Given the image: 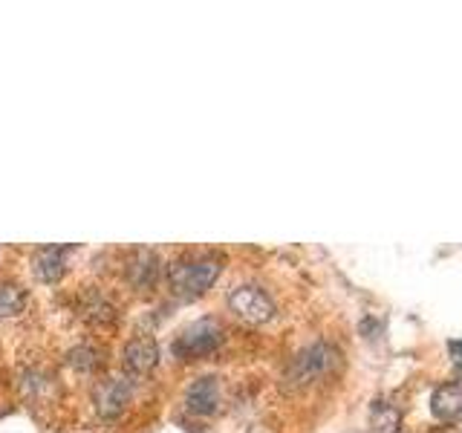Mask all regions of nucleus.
<instances>
[{
  "instance_id": "1",
  "label": "nucleus",
  "mask_w": 462,
  "mask_h": 433,
  "mask_svg": "<svg viewBox=\"0 0 462 433\" xmlns=\"http://www.w3.org/2000/svg\"><path fill=\"white\" fill-rule=\"evenodd\" d=\"M223 263L217 257H197V260H177L171 263V286L177 295L197 298L208 292L211 283L220 278Z\"/></svg>"
},
{
  "instance_id": "2",
  "label": "nucleus",
  "mask_w": 462,
  "mask_h": 433,
  "mask_svg": "<svg viewBox=\"0 0 462 433\" xmlns=\"http://www.w3.org/2000/svg\"><path fill=\"white\" fill-rule=\"evenodd\" d=\"M220 338H223L220 327L206 318V321H197L188 329H182V336L173 341V353L182 361H194V358L214 353L217 346H220Z\"/></svg>"
},
{
  "instance_id": "3",
  "label": "nucleus",
  "mask_w": 462,
  "mask_h": 433,
  "mask_svg": "<svg viewBox=\"0 0 462 433\" xmlns=\"http://www.w3.org/2000/svg\"><path fill=\"white\" fill-rule=\"evenodd\" d=\"M336 350L332 346H327V344H312V346H307L303 353H298L295 355V361L289 364V375L286 379L292 382V384H310V382H315V379H321L324 373H329L332 370V364H336Z\"/></svg>"
},
{
  "instance_id": "4",
  "label": "nucleus",
  "mask_w": 462,
  "mask_h": 433,
  "mask_svg": "<svg viewBox=\"0 0 462 433\" xmlns=\"http://www.w3.org/2000/svg\"><path fill=\"white\" fill-rule=\"evenodd\" d=\"M228 307L237 318L249 324H266L274 315V303L260 286H237L235 292L228 295Z\"/></svg>"
},
{
  "instance_id": "5",
  "label": "nucleus",
  "mask_w": 462,
  "mask_h": 433,
  "mask_svg": "<svg viewBox=\"0 0 462 433\" xmlns=\"http://www.w3.org/2000/svg\"><path fill=\"white\" fill-rule=\"evenodd\" d=\"M130 396H134V387H130L127 379H105L93 390V401H96L98 413L105 419L119 416L127 408Z\"/></svg>"
},
{
  "instance_id": "6",
  "label": "nucleus",
  "mask_w": 462,
  "mask_h": 433,
  "mask_svg": "<svg viewBox=\"0 0 462 433\" xmlns=\"http://www.w3.org/2000/svg\"><path fill=\"white\" fill-rule=\"evenodd\" d=\"M185 404H188V410L199 413V416L217 413V408H220V384H217L214 375H202V379H197L191 387H188Z\"/></svg>"
},
{
  "instance_id": "7",
  "label": "nucleus",
  "mask_w": 462,
  "mask_h": 433,
  "mask_svg": "<svg viewBox=\"0 0 462 433\" xmlns=\"http://www.w3.org/2000/svg\"><path fill=\"white\" fill-rule=\"evenodd\" d=\"M430 413L439 422H454L462 416V382H448L433 390L430 396Z\"/></svg>"
},
{
  "instance_id": "8",
  "label": "nucleus",
  "mask_w": 462,
  "mask_h": 433,
  "mask_svg": "<svg viewBox=\"0 0 462 433\" xmlns=\"http://www.w3.org/2000/svg\"><path fill=\"white\" fill-rule=\"evenodd\" d=\"M156 364H159V346L153 338L142 336V338H134L125 346V367L130 373L144 375V373H151Z\"/></svg>"
},
{
  "instance_id": "9",
  "label": "nucleus",
  "mask_w": 462,
  "mask_h": 433,
  "mask_svg": "<svg viewBox=\"0 0 462 433\" xmlns=\"http://www.w3.org/2000/svg\"><path fill=\"white\" fill-rule=\"evenodd\" d=\"M69 249L64 245H47V249H41L38 252V257H35V278L38 281H43V283H55L58 278L64 274V254H67Z\"/></svg>"
},
{
  "instance_id": "10",
  "label": "nucleus",
  "mask_w": 462,
  "mask_h": 433,
  "mask_svg": "<svg viewBox=\"0 0 462 433\" xmlns=\"http://www.w3.org/2000/svg\"><path fill=\"white\" fill-rule=\"evenodd\" d=\"M156 254L153 252H148V249H139L136 254H134V263H130V281H134L136 286H151V283H156Z\"/></svg>"
},
{
  "instance_id": "11",
  "label": "nucleus",
  "mask_w": 462,
  "mask_h": 433,
  "mask_svg": "<svg viewBox=\"0 0 462 433\" xmlns=\"http://www.w3.org/2000/svg\"><path fill=\"white\" fill-rule=\"evenodd\" d=\"M399 422H402L399 408H393V404H387V401H375L373 404L370 425L379 430V433H396L399 430Z\"/></svg>"
},
{
  "instance_id": "12",
  "label": "nucleus",
  "mask_w": 462,
  "mask_h": 433,
  "mask_svg": "<svg viewBox=\"0 0 462 433\" xmlns=\"http://www.w3.org/2000/svg\"><path fill=\"white\" fill-rule=\"evenodd\" d=\"M23 303H26V295L21 286H9V283L0 286V321L18 315L23 309Z\"/></svg>"
},
{
  "instance_id": "13",
  "label": "nucleus",
  "mask_w": 462,
  "mask_h": 433,
  "mask_svg": "<svg viewBox=\"0 0 462 433\" xmlns=\"http://www.w3.org/2000/svg\"><path fill=\"white\" fill-rule=\"evenodd\" d=\"M69 364L76 370L90 373V370H96L101 364V361H98V353L93 350V346H79V350L69 353Z\"/></svg>"
},
{
  "instance_id": "14",
  "label": "nucleus",
  "mask_w": 462,
  "mask_h": 433,
  "mask_svg": "<svg viewBox=\"0 0 462 433\" xmlns=\"http://www.w3.org/2000/svg\"><path fill=\"white\" fill-rule=\"evenodd\" d=\"M451 358H454V364L462 370V341H454L451 344Z\"/></svg>"
}]
</instances>
